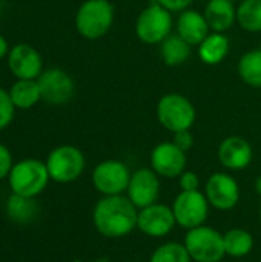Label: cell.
Returning a JSON list of instances; mask_svg holds the SVG:
<instances>
[{
    "instance_id": "obj_1",
    "label": "cell",
    "mask_w": 261,
    "mask_h": 262,
    "mask_svg": "<svg viewBox=\"0 0 261 262\" xmlns=\"http://www.w3.org/2000/svg\"><path fill=\"white\" fill-rule=\"evenodd\" d=\"M138 209L128 196H103L92 210V223L97 232L106 238H123L137 229Z\"/></svg>"
},
{
    "instance_id": "obj_2",
    "label": "cell",
    "mask_w": 261,
    "mask_h": 262,
    "mask_svg": "<svg viewBox=\"0 0 261 262\" xmlns=\"http://www.w3.org/2000/svg\"><path fill=\"white\" fill-rule=\"evenodd\" d=\"M49 180L46 163L35 158H25L15 163L8 175L11 192L25 198L38 196L46 189Z\"/></svg>"
},
{
    "instance_id": "obj_3",
    "label": "cell",
    "mask_w": 261,
    "mask_h": 262,
    "mask_svg": "<svg viewBox=\"0 0 261 262\" xmlns=\"http://www.w3.org/2000/svg\"><path fill=\"white\" fill-rule=\"evenodd\" d=\"M114 23V6L109 0H85L75 14V29L86 40L105 37Z\"/></svg>"
},
{
    "instance_id": "obj_4",
    "label": "cell",
    "mask_w": 261,
    "mask_h": 262,
    "mask_svg": "<svg viewBox=\"0 0 261 262\" xmlns=\"http://www.w3.org/2000/svg\"><path fill=\"white\" fill-rule=\"evenodd\" d=\"M155 114L158 123L172 134L191 130L197 118V112L191 100L177 92L165 94L157 103Z\"/></svg>"
},
{
    "instance_id": "obj_5",
    "label": "cell",
    "mask_w": 261,
    "mask_h": 262,
    "mask_svg": "<svg viewBox=\"0 0 261 262\" xmlns=\"http://www.w3.org/2000/svg\"><path fill=\"white\" fill-rule=\"evenodd\" d=\"M172 12L155 0L148 5L135 20V34L146 45H160L172 34Z\"/></svg>"
},
{
    "instance_id": "obj_6",
    "label": "cell",
    "mask_w": 261,
    "mask_h": 262,
    "mask_svg": "<svg viewBox=\"0 0 261 262\" xmlns=\"http://www.w3.org/2000/svg\"><path fill=\"white\" fill-rule=\"evenodd\" d=\"M86 160L83 152L71 144L52 149L46 158V167L52 181L68 184L78 180L85 170Z\"/></svg>"
},
{
    "instance_id": "obj_7",
    "label": "cell",
    "mask_w": 261,
    "mask_h": 262,
    "mask_svg": "<svg viewBox=\"0 0 261 262\" xmlns=\"http://www.w3.org/2000/svg\"><path fill=\"white\" fill-rule=\"evenodd\" d=\"M183 244L195 262H218L226 255L223 235L205 224L188 230Z\"/></svg>"
},
{
    "instance_id": "obj_8",
    "label": "cell",
    "mask_w": 261,
    "mask_h": 262,
    "mask_svg": "<svg viewBox=\"0 0 261 262\" xmlns=\"http://www.w3.org/2000/svg\"><path fill=\"white\" fill-rule=\"evenodd\" d=\"M172 212L177 224L186 230H191L205 224L209 215V203L206 195L198 190H182L174 200Z\"/></svg>"
},
{
    "instance_id": "obj_9",
    "label": "cell",
    "mask_w": 261,
    "mask_h": 262,
    "mask_svg": "<svg viewBox=\"0 0 261 262\" xmlns=\"http://www.w3.org/2000/svg\"><path fill=\"white\" fill-rule=\"evenodd\" d=\"M131 172L128 166L118 160H105L92 170V186L103 196L123 195L126 192Z\"/></svg>"
},
{
    "instance_id": "obj_10",
    "label": "cell",
    "mask_w": 261,
    "mask_h": 262,
    "mask_svg": "<svg viewBox=\"0 0 261 262\" xmlns=\"http://www.w3.org/2000/svg\"><path fill=\"white\" fill-rule=\"evenodd\" d=\"M37 83L40 88L42 100L49 104H65L75 94V83L72 77L60 68L43 71L37 78Z\"/></svg>"
},
{
    "instance_id": "obj_11",
    "label": "cell",
    "mask_w": 261,
    "mask_h": 262,
    "mask_svg": "<svg viewBox=\"0 0 261 262\" xmlns=\"http://www.w3.org/2000/svg\"><path fill=\"white\" fill-rule=\"evenodd\" d=\"M205 195L211 207L223 212L231 210L240 201V186L232 175L215 172L206 181Z\"/></svg>"
},
{
    "instance_id": "obj_12",
    "label": "cell",
    "mask_w": 261,
    "mask_h": 262,
    "mask_svg": "<svg viewBox=\"0 0 261 262\" xmlns=\"http://www.w3.org/2000/svg\"><path fill=\"white\" fill-rule=\"evenodd\" d=\"M175 226H177V221H175L172 207L166 204L155 203L138 210L137 229L146 236L163 238L169 235Z\"/></svg>"
},
{
    "instance_id": "obj_13",
    "label": "cell",
    "mask_w": 261,
    "mask_h": 262,
    "mask_svg": "<svg viewBox=\"0 0 261 262\" xmlns=\"http://www.w3.org/2000/svg\"><path fill=\"white\" fill-rule=\"evenodd\" d=\"M186 152L174 141H163L151 152V169L163 178H177L186 170Z\"/></svg>"
},
{
    "instance_id": "obj_14",
    "label": "cell",
    "mask_w": 261,
    "mask_h": 262,
    "mask_svg": "<svg viewBox=\"0 0 261 262\" xmlns=\"http://www.w3.org/2000/svg\"><path fill=\"white\" fill-rule=\"evenodd\" d=\"M126 192L138 210L155 204L160 196V177L152 169H138L131 175Z\"/></svg>"
},
{
    "instance_id": "obj_15",
    "label": "cell",
    "mask_w": 261,
    "mask_h": 262,
    "mask_svg": "<svg viewBox=\"0 0 261 262\" xmlns=\"http://www.w3.org/2000/svg\"><path fill=\"white\" fill-rule=\"evenodd\" d=\"M8 68L17 80H37L43 72L42 55L31 45H15L8 52Z\"/></svg>"
},
{
    "instance_id": "obj_16",
    "label": "cell",
    "mask_w": 261,
    "mask_h": 262,
    "mask_svg": "<svg viewBox=\"0 0 261 262\" xmlns=\"http://www.w3.org/2000/svg\"><path fill=\"white\" fill-rule=\"evenodd\" d=\"M217 157L223 167L229 170H243L251 164L254 158V150L248 140L231 135L220 143Z\"/></svg>"
},
{
    "instance_id": "obj_17",
    "label": "cell",
    "mask_w": 261,
    "mask_h": 262,
    "mask_svg": "<svg viewBox=\"0 0 261 262\" xmlns=\"http://www.w3.org/2000/svg\"><path fill=\"white\" fill-rule=\"evenodd\" d=\"M175 29L177 34L191 46H198L211 34V28L206 21L205 14L189 8L180 12Z\"/></svg>"
},
{
    "instance_id": "obj_18",
    "label": "cell",
    "mask_w": 261,
    "mask_h": 262,
    "mask_svg": "<svg viewBox=\"0 0 261 262\" xmlns=\"http://www.w3.org/2000/svg\"><path fill=\"white\" fill-rule=\"evenodd\" d=\"M203 14L212 32H226L237 21V8L231 0H209Z\"/></svg>"
},
{
    "instance_id": "obj_19",
    "label": "cell",
    "mask_w": 261,
    "mask_h": 262,
    "mask_svg": "<svg viewBox=\"0 0 261 262\" xmlns=\"http://www.w3.org/2000/svg\"><path fill=\"white\" fill-rule=\"evenodd\" d=\"M231 51V41L225 32H212L198 45V57L205 64H220Z\"/></svg>"
},
{
    "instance_id": "obj_20",
    "label": "cell",
    "mask_w": 261,
    "mask_h": 262,
    "mask_svg": "<svg viewBox=\"0 0 261 262\" xmlns=\"http://www.w3.org/2000/svg\"><path fill=\"white\" fill-rule=\"evenodd\" d=\"M192 46L178 34H171L160 43V55L166 66H180L191 57Z\"/></svg>"
},
{
    "instance_id": "obj_21",
    "label": "cell",
    "mask_w": 261,
    "mask_h": 262,
    "mask_svg": "<svg viewBox=\"0 0 261 262\" xmlns=\"http://www.w3.org/2000/svg\"><path fill=\"white\" fill-rule=\"evenodd\" d=\"M237 72L243 83L254 89H261V48L251 49L240 57Z\"/></svg>"
},
{
    "instance_id": "obj_22",
    "label": "cell",
    "mask_w": 261,
    "mask_h": 262,
    "mask_svg": "<svg viewBox=\"0 0 261 262\" xmlns=\"http://www.w3.org/2000/svg\"><path fill=\"white\" fill-rule=\"evenodd\" d=\"M9 97L18 109H29L42 100L37 80H17L9 89Z\"/></svg>"
},
{
    "instance_id": "obj_23",
    "label": "cell",
    "mask_w": 261,
    "mask_h": 262,
    "mask_svg": "<svg viewBox=\"0 0 261 262\" xmlns=\"http://www.w3.org/2000/svg\"><path fill=\"white\" fill-rule=\"evenodd\" d=\"M226 255L232 258H245L254 249V236L243 229H231L223 235Z\"/></svg>"
},
{
    "instance_id": "obj_24",
    "label": "cell",
    "mask_w": 261,
    "mask_h": 262,
    "mask_svg": "<svg viewBox=\"0 0 261 262\" xmlns=\"http://www.w3.org/2000/svg\"><path fill=\"white\" fill-rule=\"evenodd\" d=\"M6 213L12 221L18 224H26L37 216L38 207L34 198H25L11 193V196L6 200Z\"/></svg>"
},
{
    "instance_id": "obj_25",
    "label": "cell",
    "mask_w": 261,
    "mask_h": 262,
    "mask_svg": "<svg viewBox=\"0 0 261 262\" xmlns=\"http://www.w3.org/2000/svg\"><path fill=\"white\" fill-rule=\"evenodd\" d=\"M237 23L248 32H261V0H242L237 6Z\"/></svg>"
},
{
    "instance_id": "obj_26",
    "label": "cell",
    "mask_w": 261,
    "mask_h": 262,
    "mask_svg": "<svg viewBox=\"0 0 261 262\" xmlns=\"http://www.w3.org/2000/svg\"><path fill=\"white\" fill-rule=\"evenodd\" d=\"M149 262H192V258L185 244L165 243L154 250Z\"/></svg>"
},
{
    "instance_id": "obj_27",
    "label": "cell",
    "mask_w": 261,
    "mask_h": 262,
    "mask_svg": "<svg viewBox=\"0 0 261 262\" xmlns=\"http://www.w3.org/2000/svg\"><path fill=\"white\" fill-rule=\"evenodd\" d=\"M15 106L9 97V92H6L3 88H0V130L8 127L14 118Z\"/></svg>"
},
{
    "instance_id": "obj_28",
    "label": "cell",
    "mask_w": 261,
    "mask_h": 262,
    "mask_svg": "<svg viewBox=\"0 0 261 262\" xmlns=\"http://www.w3.org/2000/svg\"><path fill=\"white\" fill-rule=\"evenodd\" d=\"M180 189L183 192H194V190H198V186H200V180H198V175L195 172H191V170H185L180 177Z\"/></svg>"
},
{
    "instance_id": "obj_29",
    "label": "cell",
    "mask_w": 261,
    "mask_h": 262,
    "mask_svg": "<svg viewBox=\"0 0 261 262\" xmlns=\"http://www.w3.org/2000/svg\"><path fill=\"white\" fill-rule=\"evenodd\" d=\"M12 155L5 144H0V180L6 178L12 169Z\"/></svg>"
},
{
    "instance_id": "obj_30",
    "label": "cell",
    "mask_w": 261,
    "mask_h": 262,
    "mask_svg": "<svg viewBox=\"0 0 261 262\" xmlns=\"http://www.w3.org/2000/svg\"><path fill=\"white\" fill-rule=\"evenodd\" d=\"M174 144L178 146L182 150L188 152L192 146H194V137L191 134V130H180L174 134Z\"/></svg>"
},
{
    "instance_id": "obj_31",
    "label": "cell",
    "mask_w": 261,
    "mask_h": 262,
    "mask_svg": "<svg viewBox=\"0 0 261 262\" xmlns=\"http://www.w3.org/2000/svg\"><path fill=\"white\" fill-rule=\"evenodd\" d=\"M155 2L165 6L171 12H182L194 3V0H155Z\"/></svg>"
},
{
    "instance_id": "obj_32",
    "label": "cell",
    "mask_w": 261,
    "mask_h": 262,
    "mask_svg": "<svg viewBox=\"0 0 261 262\" xmlns=\"http://www.w3.org/2000/svg\"><path fill=\"white\" fill-rule=\"evenodd\" d=\"M8 52H9L8 41H6V38L0 34V60H2L3 57H6V55H8Z\"/></svg>"
},
{
    "instance_id": "obj_33",
    "label": "cell",
    "mask_w": 261,
    "mask_h": 262,
    "mask_svg": "<svg viewBox=\"0 0 261 262\" xmlns=\"http://www.w3.org/2000/svg\"><path fill=\"white\" fill-rule=\"evenodd\" d=\"M254 187H255L257 195H260L261 196V175L260 177H257V180H255V183H254Z\"/></svg>"
},
{
    "instance_id": "obj_34",
    "label": "cell",
    "mask_w": 261,
    "mask_h": 262,
    "mask_svg": "<svg viewBox=\"0 0 261 262\" xmlns=\"http://www.w3.org/2000/svg\"><path fill=\"white\" fill-rule=\"evenodd\" d=\"M231 2H234V3H235V2H242V0H231Z\"/></svg>"
},
{
    "instance_id": "obj_35",
    "label": "cell",
    "mask_w": 261,
    "mask_h": 262,
    "mask_svg": "<svg viewBox=\"0 0 261 262\" xmlns=\"http://www.w3.org/2000/svg\"><path fill=\"white\" fill-rule=\"evenodd\" d=\"M260 220H261V206H260Z\"/></svg>"
},
{
    "instance_id": "obj_36",
    "label": "cell",
    "mask_w": 261,
    "mask_h": 262,
    "mask_svg": "<svg viewBox=\"0 0 261 262\" xmlns=\"http://www.w3.org/2000/svg\"><path fill=\"white\" fill-rule=\"evenodd\" d=\"M218 262H222V261H218Z\"/></svg>"
},
{
    "instance_id": "obj_37",
    "label": "cell",
    "mask_w": 261,
    "mask_h": 262,
    "mask_svg": "<svg viewBox=\"0 0 261 262\" xmlns=\"http://www.w3.org/2000/svg\"><path fill=\"white\" fill-rule=\"evenodd\" d=\"M260 48H261V46H260Z\"/></svg>"
}]
</instances>
